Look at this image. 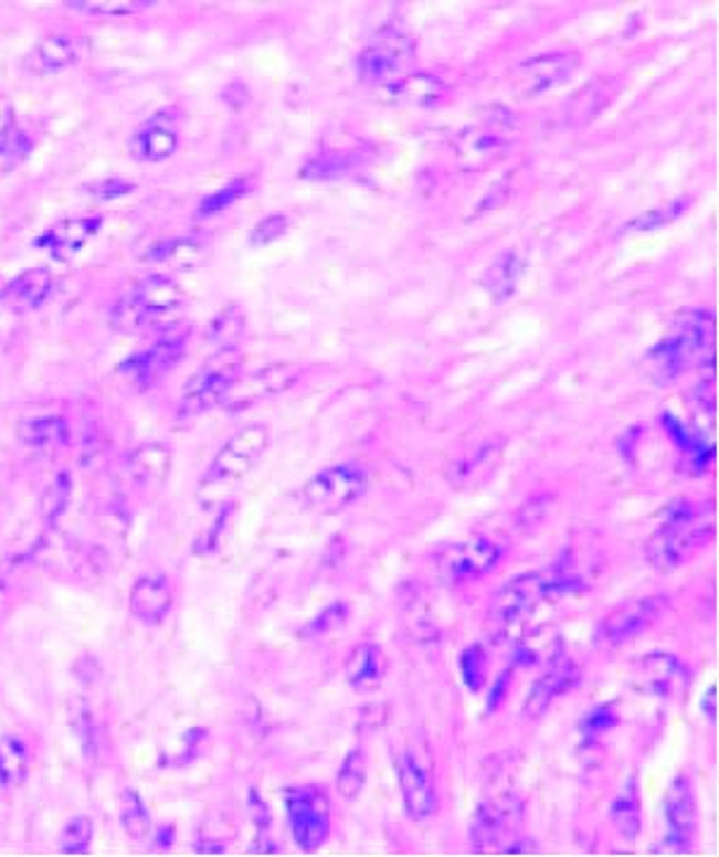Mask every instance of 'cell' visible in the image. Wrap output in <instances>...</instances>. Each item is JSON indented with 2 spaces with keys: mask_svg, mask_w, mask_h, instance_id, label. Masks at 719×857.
I'll use <instances>...</instances> for the list:
<instances>
[{
  "mask_svg": "<svg viewBox=\"0 0 719 857\" xmlns=\"http://www.w3.org/2000/svg\"><path fill=\"white\" fill-rule=\"evenodd\" d=\"M369 476L359 464H337L318 470L304 485V501L318 514H337L366 493Z\"/></svg>",
  "mask_w": 719,
  "mask_h": 857,
  "instance_id": "ba28073f",
  "label": "cell"
},
{
  "mask_svg": "<svg viewBox=\"0 0 719 857\" xmlns=\"http://www.w3.org/2000/svg\"><path fill=\"white\" fill-rule=\"evenodd\" d=\"M526 263L517 254V251H503L500 256L488 265V271L483 273V287L490 294L495 301H507L519 287V279L524 275Z\"/></svg>",
  "mask_w": 719,
  "mask_h": 857,
  "instance_id": "cb8c5ba5",
  "label": "cell"
},
{
  "mask_svg": "<svg viewBox=\"0 0 719 857\" xmlns=\"http://www.w3.org/2000/svg\"><path fill=\"white\" fill-rule=\"evenodd\" d=\"M184 306V292L178 283L151 275L113 306L110 325L123 335H135L151 328H170L172 316Z\"/></svg>",
  "mask_w": 719,
  "mask_h": 857,
  "instance_id": "3957f363",
  "label": "cell"
},
{
  "mask_svg": "<svg viewBox=\"0 0 719 857\" xmlns=\"http://www.w3.org/2000/svg\"><path fill=\"white\" fill-rule=\"evenodd\" d=\"M459 676L464 686L472 690V692H478L486 688V681H488V655H486V647L474 643L462 649L459 655Z\"/></svg>",
  "mask_w": 719,
  "mask_h": 857,
  "instance_id": "e575fe53",
  "label": "cell"
},
{
  "mask_svg": "<svg viewBox=\"0 0 719 857\" xmlns=\"http://www.w3.org/2000/svg\"><path fill=\"white\" fill-rule=\"evenodd\" d=\"M686 205H688L686 199L672 201L669 205H663V209L651 211V213H645V215H641V218H636V220H631V223L626 225V230H634V232H636V230H655V228H663V225L672 223V220H677V218L684 213Z\"/></svg>",
  "mask_w": 719,
  "mask_h": 857,
  "instance_id": "bcb514c9",
  "label": "cell"
},
{
  "mask_svg": "<svg viewBox=\"0 0 719 857\" xmlns=\"http://www.w3.org/2000/svg\"><path fill=\"white\" fill-rule=\"evenodd\" d=\"M503 550L488 538H474L466 542H454L440 547L433 567L440 579L447 585H464L468 581L483 579L490 573L497 561H500Z\"/></svg>",
  "mask_w": 719,
  "mask_h": 857,
  "instance_id": "9c48e42d",
  "label": "cell"
},
{
  "mask_svg": "<svg viewBox=\"0 0 719 857\" xmlns=\"http://www.w3.org/2000/svg\"><path fill=\"white\" fill-rule=\"evenodd\" d=\"M246 191H249V177H237V180H232L223 189H218L215 194L205 197L199 203L197 215L199 218H209V215H215L220 211H225V209H230L234 201H240L246 194Z\"/></svg>",
  "mask_w": 719,
  "mask_h": 857,
  "instance_id": "b9f144b4",
  "label": "cell"
},
{
  "mask_svg": "<svg viewBox=\"0 0 719 857\" xmlns=\"http://www.w3.org/2000/svg\"><path fill=\"white\" fill-rule=\"evenodd\" d=\"M521 801L514 793H500L476 805L468 840L476 853H528L531 844L521 840Z\"/></svg>",
  "mask_w": 719,
  "mask_h": 857,
  "instance_id": "5b68a950",
  "label": "cell"
},
{
  "mask_svg": "<svg viewBox=\"0 0 719 857\" xmlns=\"http://www.w3.org/2000/svg\"><path fill=\"white\" fill-rule=\"evenodd\" d=\"M230 351H220L213 363L203 366L201 371L187 382L180 399V416H201V413L211 411L213 406H220L230 382L240 373V363L230 361Z\"/></svg>",
  "mask_w": 719,
  "mask_h": 857,
  "instance_id": "7c38bea8",
  "label": "cell"
},
{
  "mask_svg": "<svg viewBox=\"0 0 719 857\" xmlns=\"http://www.w3.org/2000/svg\"><path fill=\"white\" fill-rule=\"evenodd\" d=\"M53 289V273L49 268H29L12 277L0 292V299L22 304V306H39L49 297Z\"/></svg>",
  "mask_w": 719,
  "mask_h": 857,
  "instance_id": "484cf974",
  "label": "cell"
},
{
  "mask_svg": "<svg viewBox=\"0 0 719 857\" xmlns=\"http://www.w3.org/2000/svg\"><path fill=\"white\" fill-rule=\"evenodd\" d=\"M154 3H135V0H72L67 8L96 14V18H123V14H135L141 8H151Z\"/></svg>",
  "mask_w": 719,
  "mask_h": 857,
  "instance_id": "60d3db41",
  "label": "cell"
},
{
  "mask_svg": "<svg viewBox=\"0 0 719 857\" xmlns=\"http://www.w3.org/2000/svg\"><path fill=\"white\" fill-rule=\"evenodd\" d=\"M347 618H349V604L342 600H335L316 618H311L304 631H306V635H326V633L342 628L347 624Z\"/></svg>",
  "mask_w": 719,
  "mask_h": 857,
  "instance_id": "ee69618b",
  "label": "cell"
},
{
  "mask_svg": "<svg viewBox=\"0 0 719 857\" xmlns=\"http://www.w3.org/2000/svg\"><path fill=\"white\" fill-rule=\"evenodd\" d=\"M285 817L299 850L316 853L330 836V797L320 786H295L285 791Z\"/></svg>",
  "mask_w": 719,
  "mask_h": 857,
  "instance_id": "52a82bcc",
  "label": "cell"
},
{
  "mask_svg": "<svg viewBox=\"0 0 719 857\" xmlns=\"http://www.w3.org/2000/svg\"><path fill=\"white\" fill-rule=\"evenodd\" d=\"M268 440H271L268 427L261 423L244 425L240 433H234L225 442L223 449L215 454L209 470L203 473L201 493L220 490V487L242 480L246 473L258 464L263 452L268 447Z\"/></svg>",
  "mask_w": 719,
  "mask_h": 857,
  "instance_id": "8992f818",
  "label": "cell"
},
{
  "mask_svg": "<svg viewBox=\"0 0 719 857\" xmlns=\"http://www.w3.org/2000/svg\"><path fill=\"white\" fill-rule=\"evenodd\" d=\"M172 585L163 573L141 575L129 590V612L146 626H158L172 610Z\"/></svg>",
  "mask_w": 719,
  "mask_h": 857,
  "instance_id": "d6986e66",
  "label": "cell"
},
{
  "mask_svg": "<svg viewBox=\"0 0 719 857\" xmlns=\"http://www.w3.org/2000/svg\"><path fill=\"white\" fill-rule=\"evenodd\" d=\"M702 712H706V717L710 721H715L717 717V688L710 686V690L706 692V698H702Z\"/></svg>",
  "mask_w": 719,
  "mask_h": 857,
  "instance_id": "db71d44e",
  "label": "cell"
},
{
  "mask_svg": "<svg viewBox=\"0 0 719 857\" xmlns=\"http://www.w3.org/2000/svg\"><path fill=\"white\" fill-rule=\"evenodd\" d=\"M156 838H158V846H160V848H168V846L172 844V840H175V832H172L170 826H168V829L158 832V834H156Z\"/></svg>",
  "mask_w": 719,
  "mask_h": 857,
  "instance_id": "11a10c76",
  "label": "cell"
},
{
  "mask_svg": "<svg viewBox=\"0 0 719 857\" xmlns=\"http://www.w3.org/2000/svg\"><path fill=\"white\" fill-rule=\"evenodd\" d=\"M120 824L131 840H144L151 834V817L141 795L135 789L120 793Z\"/></svg>",
  "mask_w": 719,
  "mask_h": 857,
  "instance_id": "d6a6232c",
  "label": "cell"
},
{
  "mask_svg": "<svg viewBox=\"0 0 719 857\" xmlns=\"http://www.w3.org/2000/svg\"><path fill=\"white\" fill-rule=\"evenodd\" d=\"M246 807H249V817L256 824V840L252 844V853H277V846L271 840V810L268 805L261 801V795L256 791H249L246 797Z\"/></svg>",
  "mask_w": 719,
  "mask_h": 857,
  "instance_id": "ab89813d",
  "label": "cell"
},
{
  "mask_svg": "<svg viewBox=\"0 0 719 857\" xmlns=\"http://www.w3.org/2000/svg\"><path fill=\"white\" fill-rule=\"evenodd\" d=\"M579 583L581 581L577 575H569L564 571L562 561H557L550 569L521 573L497 590L490 607L493 622L500 626L521 624L528 614L538 610L542 600L569 593V590H574Z\"/></svg>",
  "mask_w": 719,
  "mask_h": 857,
  "instance_id": "277c9868",
  "label": "cell"
},
{
  "mask_svg": "<svg viewBox=\"0 0 719 857\" xmlns=\"http://www.w3.org/2000/svg\"><path fill=\"white\" fill-rule=\"evenodd\" d=\"M178 129L168 115L158 113L141 123L129 139V154L139 162H163L178 151Z\"/></svg>",
  "mask_w": 719,
  "mask_h": 857,
  "instance_id": "ffe728a7",
  "label": "cell"
},
{
  "mask_svg": "<svg viewBox=\"0 0 719 857\" xmlns=\"http://www.w3.org/2000/svg\"><path fill=\"white\" fill-rule=\"evenodd\" d=\"M0 292H3V287H0Z\"/></svg>",
  "mask_w": 719,
  "mask_h": 857,
  "instance_id": "9f6ffc18",
  "label": "cell"
},
{
  "mask_svg": "<svg viewBox=\"0 0 719 857\" xmlns=\"http://www.w3.org/2000/svg\"><path fill=\"white\" fill-rule=\"evenodd\" d=\"M287 228H289V218L283 215V213H273L268 218L258 220V223L254 225V230L249 232V244H252V246H268V244L281 240V236L287 232Z\"/></svg>",
  "mask_w": 719,
  "mask_h": 857,
  "instance_id": "f6af8a7d",
  "label": "cell"
},
{
  "mask_svg": "<svg viewBox=\"0 0 719 857\" xmlns=\"http://www.w3.org/2000/svg\"><path fill=\"white\" fill-rule=\"evenodd\" d=\"M94 838V824L89 817L77 815L72 817L61 832V838H57V848L65 855H75V853H86L92 846Z\"/></svg>",
  "mask_w": 719,
  "mask_h": 857,
  "instance_id": "f35d334b",
  "label": "cell"
},
{
  "mask_svg": "<svg viewBox=\"0 0 719 857\" xmlns=\"http://www.w3.org/2000/svg\"><path fill=\"white\" fill-rule=\"evenodd\" d=\"M29 774V750L20 736H0V789H14Z\"/></svg>",
  "mask_w": 719,
  "mask_h": 857,
  "instance_id": "f1b7e54d",
  "label": "cell"
},
{
  "mask_svg": "<svg viewBox=\"0 0 719 857\" xmlns=\"http://www.w3.org/2000/svg\"><path fill=\"white\" fill-rule=\"evenodd\" d=\"M205 248L197 240H187V236H172V240H160L149 251H146V261L151 263H166L178 271H192L203 263Z\"/></svg>",
  "mask_w": 719,
  "mask_h": 857,
  "instance_id": "4316f807",
  "label": "cell"
},
{
  "mask_svg": "<svg viewBox=\"0 0 719 857\" xmlns=\"http://www.w3.org/2000/svg\"><path fill=\"white\" fill-rule=\"evenodd\" d=\"M366 786V755L363 750L355 748L349 750L340 772H337V791L345 797V801H355V797L363 791Z\"/></svg>",
  "mask_w": 719,
  "mask_h": 857,
  "instance_id": "8d00e7d4",
  "label": "cell"
},
{
  "mask_svg": "<svg viewBox=\"0 0 719 857\" xmlns=\"http://www.w3.org/2000/svg\"><path fill=\"white\" fill-rule=\"evenodd\" d=\"M577 684H579V667L567 657L564 647L560 643V649H557V655L552 657L548 671L538 678V681L531 686V690H528L521 715L526 719L542 717L557 698L564 696V692L569 688H574Z\"/></svg>",
  "mask_w": 719,
  "mask_h": 857,
  "instance_id": "2e32d148",
  "label": "cell"
},
{
  "mask_svg": "<svg viewBox=\"0 0 719 857\" xmlns=\"http://www.w3.org/2000/svg\"><path fill=\"white\" fill-rule=\"evenodd\" d=\"M187 325H170V328L160 335L154 345H149L141 351H135L120 363V373L135 382L137 388H149L154 382L163 378L172 366H178L184 357V349L189 342Z\"/></svg>",
  "mask_w": 719,
  "mask_h": 857,
  "instance_id": "30bf717a",
  "label": "cell"
},
{
  "mask_svg": "<svg viewBox=\"0 0 719 857\" xmlns=\"http://www.w3.org/2000/svg\"><path fill=\"white\" fill-rule=\"evenodd\" d=\"M70 495H72L70 476H67V473H61V476H57V478L49 485L46 495H43V516H46V521H49L51 526L65 514L67 501H70Z\"/></svg>",
  "mask_w": 719,
  "mask_h": 857,
  "instance_id": "7bdbcfd3",
  "label": "cell"
},
{
  "mask_svg": "<svg viewBox=\"0 0 719 857\" xmlns=\"http://www.w3.org/2000/svg\"><path fill=\"white\" fill-rule=\"evenodd\" d=\"M667 610H669V600L665 595L624 602L600 618L593 633V643L605 647L622 645L631 638H636V635H641L643 631H648L653 624H657V618Z\"/></svg>",
  "mask_w": 719,
  "mask_h": 857,
  "instance_id": "8fae6325",
  "label": "cell"
},
{
  "mask_svg": "<svg viewBox=\"0 0 719 857\" xmlns=\"http://www.w3.org/2000/svg\"><path fill=\"white\" fill-rule=\"evenodd\" d=\"M659 421H663L665 433L674 440V445H677L681 454V468L688 473V476H702V473L710 470L715 449L708 442V437H702L698 431L688 427L669 411L659 413Z\"/></svg>",
  "mask_w": 719,
  "mask_h": 857,
  "instance_id": "7402d4cb",
  "label": "cell"
},
{
  "mask_svg": "<svg viewBox=\"0 0 719 857\" xmlns=\"http://www.w3.org/2000/svg\"><path fill=\"white\" fill-rule=\"evenodd\" d=\"M103 225L101 215H86V218H65L61 223L51 225L46 232L36 236L34 246L49 251V254L57 258H67L75 254L84 244L92 242V236L98 234Z\"/></svg>",
  "mask_w": 719,
  "mask_h": 857,
  "instance_id": "44dd1931",
  "label": "cell"
},
{
  "mask_svg": "<svg viewBox=\"0 0 719 857\" xmlns=\"http://www.w3.org/2000/svg\"><path fill=\"white\" fill-rule=\"evenodd\" d=\"M579 57L571 53H554V55H540L521 65L524 86L528 94H542L550 86L564 82L571 72L577 70Z\"/></svg>",
  "mask_w": 719,
  "mask_h": 857,
  "instance_id": "603a6c76",
  "label": "cell"
},
{
  "mask_svg": "<svg viewBox=\"0 0 719 857\" xmlns=\"http://www.w3.org/2000/svg\"><path fill=\"white\" fill-rule=\"evenodd\" d=\"M712 536V501L674 499L665 509V521L645 542V557L651 564L669 573L700 550Z\"/></svg>",
  "mask_w": 719,
  "mask_h": 857,
  "instance_id": "6da1fadb",
  "label": "cell"
},
{
  "mask_svg": "<svg viewBox=\"0 0 719 857\" xmlns=\"http://www.w3.org/2000/svg\"><path fill=\"white\" fill-rule=\"evenodd\" d=\"M70 427L61 416H36L20 425V440L34 449H51L67 445Z\"/></svg>",
  "mask_w": 719,
  "mask_h": 857,
  "instance_id": "f546056e",
  "label": "cell"
},
{
  "mask_svg": "<svg viewBox=\"0 0 719 857\" xmlns=\"http://www.w3.org/2000/svg\"><path fill=\"white\" fill-rule=\"evenodd\" d=\"M92 191L103 201H113V199H120V197L131 194V191H135V184H129L125 180H103Z\"/></svg>",
  "mask_w": 719,
  "mask_h": 857,
  "instance_id": "681fc988",
  "label": "cell"
},
{
  "mask_svg": "<svg viewBox=\"0 0 719 857\" xmlns=\"http://www.w3.org/2000/svg\"><path fill=\"white\" fill-rule=\"evenodd\" d=\"M694 399L698 402V409L702 413H712L715 411V394H712V378L710 382L702 380L700 385L694 390Z\"/></svg>",
  "mask_w": 719,
  "mask_h": 857,
  "instance_id": "f5cc1de1",
  "label": "cell"
},
{
  "mask_svg": "<svg viewBox=\"0 0 719 857\" xmlns=\"http://www.w3.org/2000/svg\"><path fill=\"white\" fill-rule=\"evenodd\" d=\"M297 373H292V368L287 366H271V368H263V371H254V373H237V378H234L230 382V388L223 396V402H220V406L225 409H244L249 404L258 402V399L268 396V394H277L281 390H285L292 380H295Z\"/></svg>",
  "mask_w": 719,
  "mask_h": 857,
  "instance_id": "ac0fdd59",
  "label": "cell"
},
{
  "mask_svg": "<svg viewBox=\"0 0 719 857\" xmlns=\"http://www.w3.org/2000/svg\"><path fill=\"white\" fill-rule=\"evenodd\" d=\"M715 339V318L708 311H688L674 322L672 332L645 353V371L657 385L677 380L686 368L708 361Z\"/></svg>",
  "mask_w": 719,
  "mask_h": 857,
  "instance_id": "7a4b0ae2",
  "label": "cell"
},
{
  "mask_svg": "<svg viewBox=\"0 0 719 857\" xmlns=\"http://www.w3.org/2000/svg\"><path fill=\"white\" fill-rule=\"evenodd\" d=\"M242 332H244V316L237 311V308L230 306L225 311H220L209 325V342L218 345L220 351H232L237 347Z\"/></svg>",
  "mask_w": 719,
  "mask_h": 857,
  "instance_id": "d590c367",
  "label": "cell"
},
{
  "mask_svg": "<svg viewBox=\"0 0 719 857\" xmlns=\"http://www.w3.org/2000/svg\"><path fill=\"white\" fill-rule=\"evenodd\" d=\"M665 848L672 853H691L698 829V805L691 776H674L665 803Z\"/></svg>",
  "mask_w": 719,
  "mask_h": 857,
  "instance_id": "4fadbf2b",
  "label": "cell"
},
{
  "mask_svg": "<svg viewBox=\"0 0 719 857\" xmlns=\"http://www.w3.org/2000/svg\"><path fill=\"white\" fill-rule=\"evenodd\" d=\"M398 779L406 815L416 822L431 819L437 810V793L429 770L411 752L398 758Z\"/></svg>",
  "mask_w": 719,
  "mask_h": 857,
  "instance_id": "e0dca14e",
  "label": "cell"
},
{
  "mask_svg": "<svg viewBox=\"0 0 719 857\" xmlns=\"http://www.w3.org/2000/svg\"><path fill=\"white\" fill-rule=\"evenodd\" d=\"M12 129H18V123H14V108L10 98L0 96V141H3Z\"/></svg>",
  "mask_w": 719,
  "mask_h": 857,
  "instance_id": "816d5d0a",
  "label": "cell"
},
{
  "mask_svg": "<svg viewBox=\"0 0 719 857\" xmlns=\"http://www.w3.org/2000/svg\"><path fill=\"white\" fill-rule=\"evenodd\" d=\"M616 723H620V715H616V707L612 702L595 705L583 715L579 723L583 743H595L600 736H605L610 729L616 727Z\"/></svg>",
  "mask_w": 719,
  "mask_h": 857,
  "instance_id": "74e56055",
  "label": "cell"
},
{
  "mask_svg": "<svg viewBox=\"0 0 719 857\" xmlns=\"http://www.w3.org/2000/svg\"><path fill=\"white\" fill-rule=\"evenodd\" d=\"M29 151H32V141H29V137L22 129H12L10 135L0 141V162H10V166H14V162H22L29 156Z\"/></svg>",
  "mask_w": 719,
  "mask_h": 857,
  "instance_id": "7dc6e473",
  "label": "cell"
},
{
  "mask_svg": "<svg viewBox=\"0 0 719 857\" xmlns=\"http://www.w3.org/2000/svg\"><path fill=\"white\" fill-rule=\"evenodd\" d=\"M385 676V655L376 645H359L347 662V684L355 688L378 686Z\"/></svg>",
  "mask_w": 719,
  "mask_h": 857,
  "instance_id": "83f0119b",
  "label": "cell"
},
{
  "mask_svg": "<svg viewBox=\"0 0 719 857\" xmlns=\"http://www.w3.org/2000/svg\"><path fill=\"white\" fill-rule=\"evenodd\" d=\"M511 674H514V667H507L500 676H497L495 686H493L490 692H488V707H486V709H488V715L495 712V709L505 702L507 690H509V684H511Z\"/></svg>",
  "mask_w": 719,
  "mask_h": 857,
  "instance_id": "f907efd6",
  "label": "cell"
},
{
  "mask_svg": "<svg viewBox=\"0 0 719 857\" xmlns=\"http://www.w3.org/2000/svg\"><path fill=\"white\" fill-rule=\"evenodd\" d=\"M414 57V43H411L404 34H385L378 36L369 49H363L357 70L359 77L369 84L388 82L404 72V67Z\"/></svg>",
  "mask_w": 719,
  "mask_h": 857,
  "instance_id": "5bb4252c",
  "label": "cell"
},
{
  "mask_svg": "<svg viewBox=\"0 0 719 857\" xmlns=\"http://www.w3.org/2000/svg\"><path fill=\"white\" fill-rule=\"evenodd\" d=\"M77 738H80V745H82V752L86 755V760H94L96 752H98V745H96V727H94L89 707H82L77 712Z\"/></svg>",
  "mask_w": 719,
  "mask_h": 857,
  "instance_id": "c3c4849f",
  "label": "cell"
},
{
  "mask_svg": "<svg viewBox=\"0 0 719 857\" xmlns=\"http://www.w3.org/2000/svg\"><path fill=\"white\" fill-rule=\"evenodd\" d=\"M610 822L614 829L620 832L624 840H636L641 834V795H638V781L628 776L620 793L614 795L610 803Z\"/></svg>",
  "mask_w": 719,
  "mask_h": 857,
  "instance_id": "d4e9b609",
  "label": "cell"
},
{
  "mask_svg": "<svg viewBox=\"0 0 719 857\" xmlns=\"http://www.w3.org/2000/svg\"><path fill=\"white\" fill-rule=\"evenodd\" d=\"M643 667H645V676H648L651 681V690L659 692V696H672L677 678L686 674L681 662L674 655L643 657Z\"/></svg>",
  "mask_w": 719,
  "mask_h": 857,
  "instance_id": "836d02e7",
  "label": "cell"
},
{
  "mask_svg": "<svg viewBox=\"0 0 719 857\" xmlns=\"http://www.w3.org/2000/svg\"><path fill=\"white\" fill-rule=\"evenodd\" d=\"M89 41L77 34H49L39 39L32 51L24 55V72L34 77H49L65 72L82 61Z\"/></svg>",
  "mask_w": 719,
  "mask_h": 857,
  "instance_id": "9a60e30c",
  "label": "cell"
},
{
  "mask_svg": "<svg viewBox=\"0 0 719 857\" xmlns=\"http://www.w3.org/2000/svg\"><path fill=\"white\" fill-rule=\"evenodd\" d=\"M172 456L163 445H144L129 456L131 478L141 485L163 483L170 470Z\"/></svg>",
  "mask_w": 719,
  "mask_h": 857,
  "instance_id": "4dcf8cb0",
  "label": "cell"
},
{
  "mask_svg": "<svg viewBox=\"0 0 719 857\" xmlns=\"http://www.w3.org/2000/svg\"><path fill=\"white\" fill-rule=\"evenodd\" d=\"M361 160H363L361 151H347V154L330 151L308 160L299 174L306 177V180H337V177H345L357 166H361Z\"/></svg>",
  "mask_w": 719,
  "mask_h": 857,
  "instance_id": "1f68e13d",
  "label": "cell"
}]
</instances>
